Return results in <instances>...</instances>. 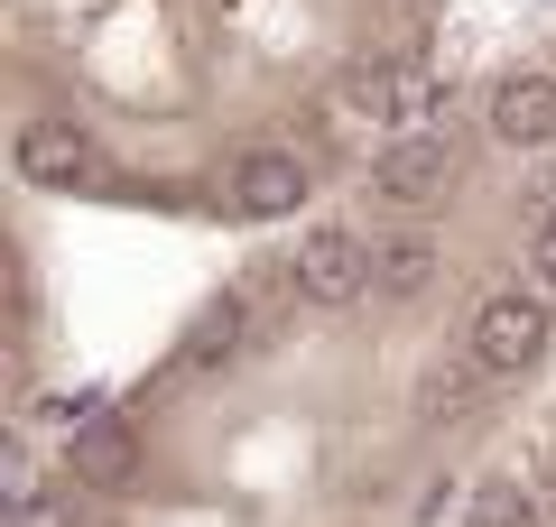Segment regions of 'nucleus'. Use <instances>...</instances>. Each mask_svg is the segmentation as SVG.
Wrapping results in <instances>:
<instances>
[{
    "instance_id": "nucleus-1",
    "label": "nucleus",
    "mask_w": 556,
    "mask_h": 527,
    "mask_svg": "<svg viewBox=\"0 0 556 527\" xmlns=\"http://www.w3.org/2000/svg\"><path fill=\"white\" fill-rule=\"evenodd\" d=\"M547 306H538V296H519V287H501V296H482L473 306V324H464V361H473V371H492V380H519L538 361V351H547Z\"/></svg>"
},
{
    "instance_id": "nucleus-2",
    "label": "nucleus",
    "mask_w": 556,
    "mask_h": 527,
    "mask_svg": "<svg viewBox=\"0 0 556 527\" xmlns=\"http://www.w3.org/2000/svg\"><path fill=\"white\" fill-rule=\"evenodd\" d=\"M306 195H316V167L298 149H232L223 157V204L241 222H288Z\"/></svg>"
},
{
    "instance_id": "nucleus-3",
    "label": "nucleus",
    "mask_w": 556,
    "mask_h": 527,
    "mask_svg": "<svg viewBox=\"0 0 556 527\" xmlns=\"http://www.w3.org/2000/svg\"><path fill=\"white\" fill-rule=\"evenodd\" d=\"M371 269H380V250H362L343 222H325V232L298 241V259H288V287H298L306 306H353V296L371 287Z\"/></svg>"
},
{
    "instance_id": "nucleus-4",
    "label": "nucleus",
    "mask_w": 556,
    "mask_h": 527,
    "mask_svg": "<svg viewBox=\"0 0 556 527\" xmlns=\"http://www.w3.org/2000/svg\"><path fill=\"white\" fill-rule=\"evenodd\" d=\"M334 102L353 120H390V130H417V120L437 112V75H427V65H353V75L334 83Z\"/></svg>"
},
{
    "instance_id": "nucleus-5",
    "label": "nucleus",
    "mask_w": 556,
    "mask_h": 527,
    "mask_svg": "<svg viewBox=\"0 0 556 527\" xmlns=\"http://www.w3.org/2000/svg\"><path fill=\"white\" fill-rule=\"evenodd\" d=\"M445 185H455V149L445 139H399V149H380V167H371V195H390V204H408V214H427V204H445Z\"/></svg>"
},
{
    "instance_id": "nucleus-6",
    "label": "nucleus",
    "mask_w": 556,
    "mask_h": 527,
    "mask_svg": "<svg viewBox=\"0 0 556 527\" xmlns=\"http://www.w3.org/2000/svg\"><path fill=\"white\" fill-rule=\"evenodd\" d=\"M10 167L28 176V185H47V195H65V185H93V139L75 130V120H28L20 149H10Z\"/></svg>"
},
{
    "instance_id": "nucleus-7",
    "label": "nucleus",
    "mask_w": 556,
    "mask_h": 527,
    "mask_svg": "<svg viewBox=\"0 0 556 527\" xmlns=\"http://www.w3.org/2000/svg\"><path fill=\"white\" fill-rule=\"evenodd\" d=\"M65 472L75 481H93V490H121V481H139V426L130 416H84V426H65Z\"/></svg>"
},
{
    "instance_id": "nucleus-8",
    "label": "nucleus",
    "mask_w": 556,
    "mask_h": 527,
    "mask_svg": "<svg viewBox=\"0 0 556 527\" xmlns=\"http://www.w3.org/2000/svg\"><path fill=\"white\" fill-rule=\"evenodd\" d=\"M492 130L510 139V149H556V75H501Z\"/></svg>"
},
{
    "instance_id": "nucleus-9",
    "label": "nucleus",
    "mask_w": 556,
    "mask_h": 527,
    "mask_svg": "<svg viewBox=\"0 0 556 527\" xmlns=\"http://www.w3.org/2000/svg\"><path fill=\"white\" fill-rule=\"evenodd\" d=\"M371 250H380V269H371V287H380V296H427V287H437V241H427V232L371 241Z\"/></svg>"
},
{
    "instance_id": "nucleus-10",
    "label": "nucleus",
    "mask_w": 556,
    "mask_h": 527,
    "mask_svg": "<svg viewBox=\"0 0 556 527\" xmlns=\"http://www.w3.org/2000/svg\"><path fill=\"white\" fill-rule=\"evenodd\" d=\"M241 351V306H214V314H195V333L177 343V371H223Z\"/></svg>"
},
{
    "instance_id": "nucleus-11",
    "label": "nucleus",
    "mask_w": 556,
    "mask_h": 527,
    "mask_svg": "<svg viewBox=\"0 0 556 527\" xmlns=\"http://www.w3.org/2000/svg\"><path fill=\"white\" fill-rule=\"evenodd\" d=\"M464 527H547V518H538V500H529L519 481H492V490L473 500V518H464Z\"/></svg>"
},
{
    "instance_id": "nucleus-12",
    "label": "nucleus",
    "mask_w": 556,
    "mask_h": 527,
    "mask_svg": "<svg viewBox=\"0 0 556 527\" xmlns=\"http://www.w3.org/2000/svg\"><path fill=\"white\" fill-rule=\"evenodd\" d=\"M417 408H427V416H445V408H464V371H455V361H437V371L417 380Z\"/></svg>"
},
{
    "instance_id": "nucleus-13",
    "label": "nucleus",
    "mask_w": 556,
    "mask_h": 527,
    "mask_svg": "<svg viewBox=\"0 0 556 527\" xmlns=\"http://www.w3.org/2000/svg\"><path fill=\"white\" fill-rule=\"evenodd\" d=\"M10 527H75V500H47V490H28V500H10Z\"/></svg>"
},
{
    "instance_id": "nucleus-14",
    "label": "nucleus",
    "mask_w": 556,
    "mask_h": 527,
    "mask_svg": "<svg viewBox=\"0 0 556 527\" xmlns=\"http://www.w3.org/2000/svg\"><path fill=\"white\" fill-rule=\"evenodd\" d=\"M538 287L556 296V222H547V232H538Z\"/></svg>"
}]
</instances>
